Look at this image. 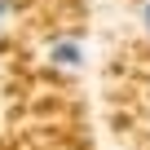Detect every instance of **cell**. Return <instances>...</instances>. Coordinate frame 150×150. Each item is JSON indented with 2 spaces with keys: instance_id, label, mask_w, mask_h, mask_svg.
<instances>
[{
  "instance_id": "1",
  "label": "cell",
  "mask_w": 150,
  "mask_h": 150,
  "mask_svg": "<svg viewBox=\"0 0 150 150\" xmlns=\"http://www.w3.org/2000/svg\"><path fill=\"white\" fill-rule=\"evenodd\" d=\"M53 62H62V66H80V44L57 40V44H53Z\"/></svg>"
},
{
  "instance_id": "2",
  "label": "cell",
  "mask_w": 150,
  "mask_h": 150,
  "mask_svg": "<svg viewBox=\"0 0 150 150\" xmlns=\"http://www.w3.org/2000/svg\"><path fill=\"white\" fill-rule=\"evenodd\" d=\"M5 13H9V5H5V0H0V18H5Z\"/></svg>"
},
{
  "instance_id": "3",
  "label": "cell",
  "mask_w": 150,
  "mask_h": 150,
  "mask_svg": "<svg viewBox=\"0 0 150 150\" xmlns=\"http://www.w3.org/2000/svg\"><path fill=\"white\" fill-rule=\"evenodd\" d=\"M146 27H150V5H146Z\"/></svg>"
}]
</instances>
